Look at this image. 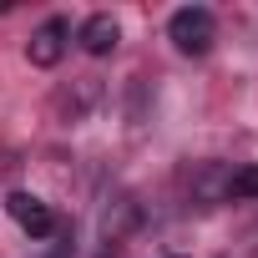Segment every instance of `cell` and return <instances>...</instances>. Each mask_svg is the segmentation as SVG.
Wrapping results in <instances>:
<instances>
[{
	"mask_svg": "<svg viewBox=\"0 0 258 258\" xmlns=\"http://www.w3.org/2000/svg\"><path fill=\"white\" fill-rule=\"evenodd\" d=\"M167 41H172L182 56H208L213 41H218V21H213V11H208V6H182V11H172V21H167Z\"/></svg>",
	"mask_w": 258,
	"mask_h": 258,
	"instance_id": "obj_1",
	"label": "cell"
},
{
	"mask_svg": "<svg viewBox=\"0 0 258 258\" xmlns=\"http://www.w3.org/2000/svg\"><path fill=\"white\" fill-rule=\"evenodd\" d=\"M6 213H11L31 238H51V233L61 228V223H56V213H51L41 198H31V192H11V198H6Z\"/></svg>",
	"mask_w": 258,
	"mask_h": 258,
	"instance_id": "obj_3",
	"label": "cell"
},
{
	"mask_svg": "<svg viewBox=\"0 0 258 258\" xmlns=\"http://www.w3.org/2000/svg\"><path fill=\"white\" fill-rule=\"evenodd\" d=\"M76 41H81V51H86V56H111V51H116V41H121V26H116V16L96 11V16H86V21H81Z\"/></svg>",
	"mask_w": 258,
	"mask_h": 258,
	"instance_id": "obj_4",
	"label": "cell"
},
{
	"mask_svg": "<svg viewBox=\"0 0 258 258\" xmlns=\"http://www.w3.org/2000/svg\"><path fill=\"white\" fill-rule=\"evenodd\" d=\"M167 258H177V253H167Z\"/></svg>",
	"mask_w": 258,
	"mask_h": 258,
	"instance_id": "obj_8",
	"label": "cell"
},
{
	"mask_svg": "<svg viewBox=\"0 0 258 258\" xmlns=\"http://www.w3.org/2000/svg\"><path fill=\"white\" fill-rule=\"evenodd\" d=\"M192 192H203V198H223V192H228V177H223L218 167H203L198 182H192Z\"/></svg>",
	"mask_w": 258,
	"mask_h": 258,
	"instance_id": "obj_6",
	"label": "cell"
},
{
	"mask_svg": "<svg viewBox=\"0 0 258 258\" xmlns=\"http://www.w3.org/2000/svg\"><path fill=\"white\" fill-rule=\"evenodd\" d=\"M66 46H71V21H66V16H51V21H41V26L31 31L26 56H31V66H56V61L66 56Z\"/></svg>",
	"mask_w": 258,
	"mask_h": 258,
	"instance_id": "obj_2",
	"label": "cell"
},
{
	"mask_svg": "<svg viewBox=\"0 0 258 258\" xmlns=\"http://www.w3.org/2000/svg\"><path fill=\"white\" fill-rule=\"evenodd\" d=\"M51 258H71V248H66V243H61V248H56V253H51Z\"/></svg>",
	"mask_w": 258,
	"mask_h": 258,
	"instance_id": "obj_7",
	"label": "cell"
},
{
	"mask_svg": "<svg viewBox=\"0 0 258 258\" xmlns=\"http://www.w3.org/2000/svg\"><path fill=\"white\" fill-rule=\"evenodd\" d=\"M223 198H228V203H253V198H258V162L228 172V192H223Z\"/></svg>",
	"mask_w": 258,
	"mask_h": 258,
	"instance_id": "obj_5",
	"label": "cell"
}]
</instances>
